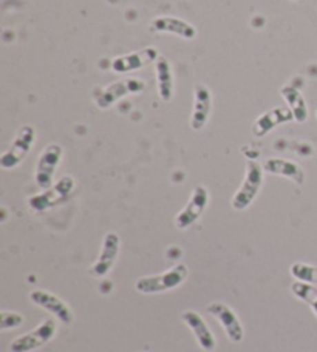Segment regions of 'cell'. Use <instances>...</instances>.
I'll return each instance as SVG.
<instances>
[{
  "instance_id": "44dd1931",
  "label": "cell",
  "mask_w": 317,
  "mask_h": 352,
  "mask_svg": "<svg viewBox=\"0 0 317 352\" xmlns=\"http://www.w3.org/2000/svg\"><path fill=\"white\" fill-rule=\"evenodd\" d=\"M291 275L299 281L309 283V285H317V266L305 263H294L291 266Z\"/></svg>"
},
{
  "instance_id": "30bf717a",
  "label": "cell",
  "mask_w": 317,
  "mask_h": 352,
  "mask_svg": "<svg viewBox=\"0 0 317 352\" xmlns=\"http://www.w3.org/2000/svg\"><path fill=\"white\" fill-rule=\"evenodd\" d=\"M212 110V93L205 84L194 87V107L190 115V129L198 131L205 129Z\"/></svg>"
},
{
  "instance_id": "cb8c5ba5",
  "label": "cell",
  "mask_w": 317,
  "mask_h": 352,
  "mask_svg": "<svg viewBox=\"0 0 317 352\" xmlns=\"http://www.w3.org/2000/svg\"><path fill=\"white\" fill-rule=\"evenodd\" d=\"M316 118H317V111H316Z\"/></svg>"
},
{
  "instance_id": "4fadbf2b",
  "label": "cell",
  "mask_w": 317,
  "mask_h": 352,
  "mask_svg": "<svg viewBox=\"0 0 317 352\" xmlns=\"http://www.w3.org/2000/svg\"><path fill=\"white\" fill-rule=\"evenodd\" d=\"M293 119L294 116L288 107H276V109L265 111L263 115H260L256 121H254L251 129L252 135L257 138H263L268 135L272 129H276L282 124L291 122Z\"/></svg>"
},
{
  "instance_id": "9c48e42d",
  "label": "cell",
  "mask_w": 317,
  "mask_h": 352,
  "mask_svg": "<svg viewBox=\"0 0 317 352\" xmlns=\"http://www.w3.org/2000/svg\"><path fill=\"white\" fill-rule=\"evenodd\" d=\"M207 312L218 320V323L223 326L227 338H229L232 343H240L243 340V326L240 323L236 312H234L229 306L220 303V301H215V303L207 306Z\"/></svg>"
},
{
  "instance_id": "ffe728a7",
  "label": "cell",
  "mask_w": 317,
  "mask_h": 352,
  "mask_svg": "<svg viewBox=\"0 0 317 352\" xmlns=\"http://www.w3.org/2000/svg\"><path fill=\"white\" fill-rule=\"evenodd\" d=\"M291 292H293L297 298L305 301L317 317V287L311 286L309 283L297 280L291 285Z\"/></svg>"
},
{
  "instance_id": "5bb4252c",
  "label": "cell",
  "mask_w": 317,
  "mask_h": 352,
  "mask_svg": "<svg viewBox=\"0 0 317 352\" xmlns=\"http://www.w3.org/2000/svg\"><path fill=\"white\" fill-rule=\"evenodd\" d=\"M30 298L34 305L43 307V309L48 311V312H52L53 316L58 317L62 323L70 324L73 322L72 309H70V307L65 303H63L61 298L56 297V295L37 289V291H33L30 294Z\"/></svg>"
},
{
  "instance_id": "9a60e30c",
  "label": "cell",
  "mask_w": 317,
  "mask_h": 352,
  "mask_svg": "<svg viewBox=\"0 0 317 352\" xmlns=\"http://www.w3.org/2000/svg\"><path fill=\"white\" fill-rule=\"evenodd\" d=\"M152 30L156 31V33L178 36L181 39L186 41H192L196 36V28L192 23L183 21L180 17L172 16H161L154 19V22H152Z\"/></svg>"
},
{
  "instance_id": "d6986e66",
  "label": "cell",
  "mask_w": 317,
  "mask_h": 352,
  "mask_svg": "<svg viewBox=\"0 0 317 352\" xmlns=\"http://www.w3.org/2000/svg\"><path fill=\"white\" fill-rule=\"evenodd\" d=\"M280 94L285 99V102L288 104V109L291 110L294 116V121L297 122H307L308 119V105L307 100L303 98L300 90L294 85H283L280 88Z\"/></svg>"
},
{
  "instance_id": "ac0fdd59",
  "label": "cell",
  "mask_w": 317,
  "mask_h": 352,
  "mask_svg": "<svg viewBox=\"0 0 317 352\" xmlns=\"http://www.w3.org/2000/svg\"><path fill=\"white\" fill-rule=\"evenodd\" d=\"M263 168L265 172L283 176V178L293 181L297 186H302L303 182H305V172H303V168L297 164V162L293 161L282 158H269L265 161Z\"/></svg>"
},
{
  "instance_id": "7a4b0ae2",
  "label": "cell",
  "mask_w": 317,
  "mask_h": 352,
  "mask_svg": "<svg viewBox=\"0 0 317 352\" xmlns=\"http://www.w3.org/2000/svg\"><path fill=\"white\" fill-rule=\"evenodd\" d=\"M263 166H260L257 161H248L245 179L231 201L232 209L245 210L254 203L263 184Z\"/></svg>"
},
{
  "instance_id": "2e32d148",
  "label": "cell",
  "mask_w": 317,
  "mask_h": 352,
  "mask_svg": "<svg viewBox=\"0 0 317 352\" xmlns=\"http://www.w3.org/2000/svg\"><path fill=\"white\" fill-rule=\"evenodd\" d=\"M181 318L183 322L189 326L190 331L194 332V336L201 346V349L206 352H212L215 349V338L211 329L207 328L205 320L201 318L200 314H196L195 311H186L181 314Z\"/></svg>"
},
{
  "instance_id": "3957f363",
  "label": "cell",
  "mask_w": 317,
  "mask_h": 352,
  "mask_svg": "<svg viewBox=\"0 0 317 352\" xmlns=\"http://www.w3.org/2000/svg\"><path fill=\"white\" fill-rule=\"evenodd\" d=\"M187 278V267L185 264H176L167 272L152 276H143L136 281V291L141 294H158L178 287Z\"/></svg>"
},
{
  "instance_id": "e0dca14e",
  "label": "cell",
  "mask_w": 317,
  "mask_h": 352,
  "mask_svg": "<svg viewBox=\"0 0 317 352\" xmlns=\"http://www.w3.org/2000/svg\"><path fill=\"white\" fill-rule=\"evenodd\" d=\"M155 64V78H156V88L158 96L164 102H169L174 98L175 87H174V73L172 65L164 56H158V59L154 62Z\"/></svg>"
},
{
  "instance_id": "8fae6325",
  "label": "cell",
  "mask_w": 317,
  "mask_h": 352,
  "mask_svg": "<svg viewBox=\"0 0 317 352\" xmlns=\"http://www.w3.org/2000/svg\"><path fill=\"white\" fill-rule=\"evenodd\" d=\"M158 56H160V53H158V50L155 47L143 48L139 50V52L118 56V58L112 60V70L115 73H130L141 70L143 67L155 62L158 59Z\"/></svg>"
},
{
  "instance_id": "7402d4cb",
  "label": "cell",
  "mask_w": 317,
  "mask_h": 352,
  "mask_svg": "<svg viewBox=\"0 0 317 352\" xmlns=\"http://www.w3.org/2000/svg\"><path fill=\"white\" fill-rule=\"evenodd\" d=\"M25 322V318L17 312H8L3 311L0 314V329L6 331V329H12L21 326Z\"/></svg>"
},
{
  "instance_id": "8992f818",
  "label": "cell",
  "mask_w": 317,
  "mask_h": 352,
  "mask_svg": "<svg viewBox=\"0 0 317 352\" xmlns=\"http://www.w3.org/2000/svg\"><path fill=\"white\" fill-rule=\"evenodd\" d=\"M61 158H62V147L59 144H50V146L43 148V152L41 153V158L36 164V173H34L36 184L39 186L42 190H47V188L53 186L54 172L59 166Z\"/></svg>"
},
{
  "instance_id": "7c38bea8",
  "label": "cell",
  "mask_w": 317,
  "mask_h": 352,
  "mask_svg": "<svg viewBox=\"0 0 317 352\" xmlns=\"http://www.w3.org/2000/svg\"><path fill=\"white\" fill-rule=\"evenodd\" d=\"M119 244H121V240H119V236L115 232H109V234L104 236L103 249H101V254L96 263H94L90 269V274L93 276H104L110 272L113 264H115L118 258Z\"/></svg>"
},
{
  "instance_id": "ba28073f",
  "label": "cell",
  "mask_w": 317,
  "mask_h": 352,
  "mask_svg": "<svg viewBox=\"0 0 317 352\" xmlns=\"http://www.w3.org/2000/svg\"><path fill=\"white\" fill-rule=\"evenodd\" d=\"M209 203V192L205 186H196L194 188L192 195H190V199L185 206L178 215L175 217V226L176 229L185 230L189 229L190 226L198 221V218L203 215L206 206Z\"/></svg>"
},
{
  "instance_id": "5b68a950",
  "label": "cell",
  "mask_w": 317,
  "mask_h": 352,
  "mask_svg": "<svg viewBox=\"0 0 317 352\" xmlns=\"http://www.w3.org/2000/svg\"><path fill=\"white\" fill-rule=\"evenodd\" d=\"M74 179L72 176H63L56 184H53L47 190H43L39 195H34L28 199V206L34 212H43L52 209V207L61 204L62 201L68 198V195L73 192Z\"/></svg>"
},
{
  "instance_id": "277c9868",
  "label": "cell",
  "mask_w": 317,
  "mask_h": 352,
  "mask_svg": "<svg viewBox=\"0 0 317 352\" xmlns=\"http://www.w3.org/2000/svg\"><path fill=\"white\" fill-rule=\"evenodd\" d=\"M34 140H36V131L31 125H23V127L19 129L10 148L6 150V152L2 155V158H0V167L5 168V170L17 167L25 160V156L30 153V150L34 144Z\"/></svg>"
},
{
  "instance_id": "603a6c76",
  "label": "cell",
  "mask_w": 317,
  "mask_h": 352,
  "mask_svg": "<svg viewBox=\"0 0 317 352\" xmlns=\"http://www.w3.org/2000/svg\"><path fill=\"white\" fill-rule=\"evenodd\" d=\"M291 2H297V0H291Z\"/></svg>"
},
{
  "instance_id": "52a82bcc",
  "label": "cell",
  "mask_w": 317,
  "mask_h": 352,
  "mask_svg": "<svg viewBox=\"0 0 317 352\" xmlns=\"http://www.w3.org/2000/svg\"><path fill=\"white\" fill-rule=\"evenodd\" d=\"M56 334V323L53 318H47L45 322L41 323L34 331L28 332V334L17 337L14 342L11 343V352H30L37 348H42L50 340H53Z\"/></svg>"
},
{
  "instance_id": "6da1fadb",
  "label": "cell",
  "mask_w": 317,
  "mask_h": 352,
  "mask_svg": "<svg viewBox=\"0 0 317 352\" xmlns=\"http://www.w3.org/2000/svg\"><path fill=\"white\" fill-rule=\"evenodd\" d=\"M145 90V82L139 78H124L115 80V82L109 84L94 94V104L99 107L101 110L110 109L112 105H115L118 100H121L125 96L130 94H138Z\"/></svg>"
}]
</instances>
